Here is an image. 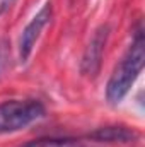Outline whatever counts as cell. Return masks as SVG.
<instances>
[{"label":"cell","mask_w":145,"mask_h":147,"mask_svg":"<svg viewBox=\"0 0 145 147\" xmlns=\"http://www.w3.org/2000/svg\"><path fill=\"white\" fill-rule=\"evenodd\" d=\"M145 62V38L142 28L135 31V36L132 39V45L125 57L119 60V63L114 67V70L106 84V99L111 105H118L123 101V98L128 94L130 87L137 80L138 74L144 69Z\"/></svg>","instance_id":"cell-1"},{"label":"cell","mask_w":145,"mask_h":147,"mask_svg":"<svg viewBox=\"0 0 145 147\" xmlns=\"http://www.w3.org/2000/svg\"><path fill=\"white\" fill-rule=\"evenodd\" d=\"M44 106L38 99H10L0 103V135L26 128L44 116Z\"/></svg>","instance_id":"cell-2"},{"label":"cell","mask_w":145,"mask_h":147,"mask_svg":"<svg viewBox=\"0 0 145 147\" xmlns=\"http://www.w3.org/2000/svg\"><path fill=\"white\" fill-rule=\"evenodd\" d=\"M51 16H53L51 3H46L31 19V22L24 28V31L21 34V41H19V58H21V62H26L31 57L33 48H34L36 41L39 39V36H41V31L48 26V22L51 21Z\"/></svg>","instance_id":"cell-3"},{"label":"cell","mask_w":145,"mask_h":147,"mask_svg":"<svg viewBox=\"0 0 145 147\" xmlns=\"http://www.w3.org/2000/svg\"><path fill=\"white\" fill-rule=\"evenodd\" d=\"M108 36H109V28L108 26H101L94 33V36L91 38V41H89L84 55H82V62H80V72L84 75L96 77L99 74Z\"/></svg>","instance_id":"cell-4"},{"label":"cell","mask_w":145,"mask_h":147,"mask_svg":"<svg viewBox=\"0 0 145 147\" xmlns=\"http://www.w3.org/2000/svg\"><path fill=\"white\" fill-rule=\"evenodd\" d=\"M92 140H99V142H130L133 139H137V132L126 127H103L97 128L96 132L87 135Z\"/></svg>","instance_id":"cell-5"},{"label":"cell","mask_w":145,"mask_h":147,"mask_svg":"<svg viewBox=\"0 0 145 147\" xmlns=\"http://www.w3.org/2000/svg\"><path fill=\"white\" fill-rule=\"evenodd\" d=\"M24 147H80V144L73 139H39Z\"/></svg>","instance_id":"cell-6"},{"label":"cell","mask_w":145,"mask_h":147,"mask_svg":"<svg viewBox=\"0 0 145 147\" xmlns=\"http://www.w3.org/2000/svg\"><path fill=\"white\" fill-rule=\"evenodd\" d=\"M12 3H14V0H0V16L5 14L12 7Z\"/></svg>","instance_id":"cell-7"},{"label":"cell","mask_w":145,"mask_h":147,"mask_svg":"<svg viewBox=\"0 0 145 147\" xmlns=\"http://www.w3.org/2000/svg\"><path fill=\"white\" fill-rule=\"evenodd\" d=\"M2 58H7V50H5V43L0 41V70H2V65H5V60Z\"/></svg>","instance_id":"cell-8"}]
</instances>
